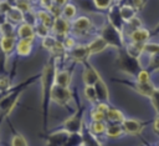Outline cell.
<instances>
[{"label": "cell", "instance_id": "cb8c5ba5", "mask_svg": "<svg viewBox=\"0 0 159 146\" xmlns=\"http://www.w3.org/2000/svg\"><path fill=\"white\" fill-rule=\"evenodd\" d=\"M119 12H120V16H122L124 24H128L130 20L137 17V10L133 6H130L129 4H124V5L119 6Z\"/></svg>", "mask_w": 159, "mask_h": 146}, {"label": "cell", "instance_id": "52a82bcc", "mask_svg": "<svg viewBox=\"0 0 159 146\" xmlns=\"http://www.w3.org/2000/svg\"><path fill=\"white\" fill-rule=\"evenodd\" d=\"M70 132H67L66 130L63 129H60V130H56L53 132H51L48 136H47V140H46V146H66L67 145V141L70 139Z\"/></svg>", "mask_w": 159, "mask_h": 146}, {"label": "cell", "instance_id": "7bdbcfd3", "mask_svg": "<svg viewBox=\"0 0 159 146\" xmlns=\"http://www.w3.org/2000/svg\"><path fill=\"white\" fill-rule=\"evenodd\" d=\"M62 44H63V46H65V49L67 50V51H70V50H72L75 46H76V41H75V39L72 37V36H66L65 39H63V41H62Z\"/></svg>", "mask_w": 159, "mask_h": 146}, {"label": "cell", "instance_id": "3957f363", "mask_svg": "<svg viewBox=\"0 0 159 146\" xmlns=\"http://www.w3.org/2000/svg\"><path fill=\"white\" fill-rule=\"evenodd\" d=\"M101 36L107 41V44H108L109 46L120 49V47L124 45L123 32H120L119 30H117V29H116L114 26H112L109 22L102 27Z\"/></svg>", "mask_w": 159, "mask_h": 146}, {"label": "cell", "instance_id": "f907efd6", "mask_svg": "<svg viewBox=\"0 0 159 146\" xmlns=\"http://www.w3.org/2000/svg\"><path fill=\"white\" fill-rule=\"evenodd\" d=\"M4 1H7L9 4H11V2H17V0H4Z\"/></svg>", "mask_w": 159, "mask_h": 146}, {"label": "cell", "instance_id": "681fc988", "mask_svg": "<svg viewBox=\"0 0 159 146\" xmlns=\"http://www.w3.org/2000/svg\"><path fill=\"white\" fill-rule=\"evenodd\" d=\"M67 1H68V0H53V4L57 5V6H60V7H62V6H65V5L68 4Z\"/></svg>", "mask_w": 159, "mask_h": 146}, {"label": "cell", "instance_id": "603a6c76", "mask_svg": "<svg viewBox=\"0 0 159 146\" xmlns=\"http://www.w3.org/2000/svg\"><path fill=\"white\" fill-rule=\"evenodd\" d=\"M133 89L138 92V94H140V95H143V96H147V97H152V95H153V92L155 91V87H154V85L152 84V82H147V84H140V82H134V85H133Z\"/></svg>", "mask_w": 159, "mask_h": 146}, {"label": "cell", "instance_id": "e575fe53", "mask_svg": "<svg viewBox=\"0 0 159 146\" xmlns=\"http://www.w3.org/2000/svg\"><path fill=\"white\" fill-rule=\"evenodd\" d=\"M148 67H149V70H150V71H154V72L159 71V52L149 56Z\"/></svg>", "mask_w": 159, "mask_h": 146}, {"label": "cell", "instance_id": "8fae6325", "mask_svg": "<svg viewBox=\"0 0 159 146\" xmlns=\"http://www.w3.org/2000/svg\"><path fill=\"white\" fill-rule=\"evenodd\" d=\"M99 79H101V75L98 74V71L93 66L86 64L83 74H82V81L84 86H94Z\"/></svg>", "mask_w": 159, "mask_h": 146}, {"label": "cell", "instance_id": "8992f818", "mask_svg": "<svg viewBox=\"0 0 159 146\" xmlns=\"http://www.w3.org/2000/svg\"><path fill=\"white\" fill-rule=\"evenodd\" d=\"M83 127H84V125H83V115L80 111L73 114L72 116L67 117L62 124V129L66 130L70 134H82Z\"/></svg>", "mask_w": 159, "mask_h": 146}, {"label": "cell", "instance_id": "ee69618b", "mask_svg": "<svg viewBox=\"0 0 159 146\" xmlns=\"http://www.w3.org/2000/svg\"><path fill=\"white\" fill-rule=\"evenodd\" d=\"M125 25L130 27V31H129V32H132V31H134V30H137V29L143 27V26H142V21H140V19H138V17H134L133 20H130V21H129L128 24H125Z\"/></svg>", "mask_w": 159, "mask_h": 146}, {"label": "cell", "instance_id": "4fadbf2b", "mask_svg": "<svg viewBox=\"0 0 159 146\" xmlns=\"http://www.w3.org/2000/svg\"><path fill=\"white\" fill-rule=\"evenodd\" d=\"M129 36V40L130 42H134V44H139V45H144L149 41L150 39V31L145 27H140V29H137L132 32L128 34Z\"/></svg>", "mask_w": 159, "mask_h": 146}, {"label": "cell", "instance_id": "2e32d148", "mask_svg": "<svg viewBox=\"0 0 159 146\" xmlns=\"http://www.w3.org/2000/svg\"><path fill=\"white\" fill-rule=\"evenodd\" d=\"M109 45L107 44V41L102 37V36H97L94 37L88 45V51H89V55H94V54H99L102 51H104Z\"/></svg>", "mask_w": 159, "mask_h": 146}, {"label": "cell", "instance_id": "484cf974", "mask_svg": "<svg viewBox=\"0 0 159 146\" xmlns=\"http://www.w3.org/2000/svg\"><path fill=\"white\" fill-rule=\"evenodd\" d=\"M6 19H7V21H11L12 24H20L21 25L25 21V14L21 10H19L16 6H12V9L7 12Z\"/></svg>", "mask_w": 159, "mask_h": 146}, {"label": "cell", "instance_id": "f5cc1de1", "mask_svg": "<svg viewBox=\"0 0 159 146\" xmlns=\"http://www.w3.org/2000/svg\"><path fill=\"white\" fill-rule=\"evenodd\" d=\"M112 1H113V2H114V4H118V2H119V1H120V0H112Z\"/></svg>", "mask_w": 159, "mask_h": 146}, {"label": "cell", "instance_id": "6da1fadb", "mask_svg": "<svg viewBox=\"0 0 159 146\" xmlns=\"http://www.w3.org/2000/svg\"><path fill=\"white\" fill-rule=\"evenodd\" d=\"M55 59L52 57L51 61H48L42 71V74L40 75V81H41V87H42V101H43V107H45V114L47 111V106L48 102L51 101L50 95H51V90L52 86L55 85V76H56V64H55Z\"/></svg>", "mask_w": 159, "mask_h": 146}, {"label": "cell", "instance_id": "d6986e66", "mask_svg": "<svg viewBox=\"0 0 159 146\" xmlns=\"http://www.w3.org/2000/svg\"><path fill=\"white\" fill-rule=\"evenodd\" d=\"M124 120H125V116L120 110L116 107H109L106 115V121H108L109 124H123Z\"/></svg>", "mask_w": 159, "mask_h": 146}, {"label": "cell", "instance_id": "5bb4252c", "mask_svg": "<svg viewBox=\"0 0 159 146\" xmlns=\"http://www.w3.org/2000/svg\"><path fill=\"white\" fill-rule=\"evenodd\" d=\"M68 56L77 62H86V60L91 56L87 45H76L72 50L68 51Z\"/></svg>", "mask_w": 159, "mask_h": 146}, {"label": "cell", "instance_id": "7c38bea8", "mask_svg": "<svg viewBox=\"0 0 159 146\" xmlns=\"http://www.w3.org/2000/svg\"><path fill=\"white\" fill-rule=\"evenodd\" d=\"M71 29V24L68 22V20H66L63 16H60V17H56L55 19V24H53V32L57 37H66L68 36V31Z\"/></svg>", "mask_w": 159, "mask_h": 146}, {"label": "cell", "instance_id": "d6a6232c", "mask_svg": "<svg viewBox=\"0 0 159 146\" xmlns=\"http://www.w3.org/2000/svg\"><path fill=\"white\" fill-rule=\"evenodd\" d=\"M57 42H58V40H57L55 36H51V35H48L47 37L42 39V46H43L46 50H48L50 52L53 50V47L57 45Z\"/></svg>", "mask_w": 159, "mask_h": 146}, {"label": "cell", "instance_id": "4dcf8cb0", "mask_svg": "<svg viewBox=\"0 0 159 146\" xmlns=\"http://www.w3.org/2000/svg\"><path fill=\"white\" fill-rule=\"evenodd\" d=\"M11 90V80L7 75H0V94H6Z\"/></svg>", "mask_w": 159, "mask_h": 146}, {"label": "cell", "instance_id": "83f0119b", "mask_svg": "<svg viewBox=\"0 0 159 146\" xmlns=\"http://www.w3.org/2000/svg\"><path fill=\"white\" fill-rule=\"evenodd\" d=\"M125 52L134 57V59H139L143 52V45H139V44H134V42H128L125 45Z\"/></svg>", "mask_w": 159, "mask_h": 146}, {"label": "cell", "instance_id": "c3c4849f", "mask_svg": "<svg viewBox=\"0 0 159 146\" xmlns=\"http://www.w3.org/2000/svg\"><path fill=\"white\" fill-rule=\"evenodd\" d=\"M153 130L159 135V115H157L153 121Z\"/></svg>", "mask_w": 159, "mask_h": 146}, {"label": "cell", "instance_id": "7dc6e473", "mask_svg": "<svg viewBox=\"0 0 159 146\" xmlns=\"http://www.w3.org/2000/svg\"><path fill=\"white\" fill-rule=\"evenodd\" d=\"M127 4H129L130 6H133L135 10H139V9H142L144 6L145 0H129Z\"/></svg>", "mask_w": 159, "mask_h": 146}, {"label": "cell", "instance_id": "7402d4cb", "mask_svg": "<svg viewBox=\"0 0 159 146\" xmlns=\"http://www.w3.org/2000/svg\"><path fill=\"white\" fill-rule=\"evenodd\" d=\"M87 129H88V131H89L93 136L98 137V136L106 135L107 124H106V121H91Z\"/></svg>", "mask_w": 159, "mask_h": 146}, {"label": "cell", "instance_id": "9c48e42d", "mask_svg": "<svg viewBox=\"0 0 159 146\" xmlns=\"http://www.w3.org/2000/svg\"><path fill=\"white\" fill-rule=\"evenodd\" d=\"M108 22L114 26L117 30H119L120 32H123L124 30V21L120 16V12H119V6L117 4L112 5L109 7V12H108Z\"/></svg>", "mask_w": 159, "mask_h": 146}, {"label": "cell", "instance_id": "f546056e", "mask_svg": "<svg viewBox=\"0 0 159 146\" xmlns=\"http://www.w3.org/2000/svg\"><path fill=\"white\" fill-rule=\"evenodd\" d=\"M77 14V9L73 4L68 2L67 5H65L62 7V16L66 19V20H72Z\"/></svg>", "mask_w": 159, "mask_h": 146}, {"label": "cell", "instance_id": "4316f807", "mask_svg": "<svg viewBox=\"0 0 159 146\" xmlns=\"http://www.w3.org/2000/svg\"><path fill=\"white\" fill-rule=\"evenodd\" d=\"M32 42L30 40H19L16 44V52L20 56H27L32 51Z\"/></svg>", "mask_w": 159, "mask_h": 146}, {"label": "cell", "instance_id": "d4e9b609", "mask_svg": "<svg viewBox=\"0 0 159 146\" xmlns=\"http://www.w3.org/2000/svg\"><path fill=\"white\" fill-rule=\"evenodd\" d=\"M124 132V129L122 124H107V130H106V136L109 139H117L120 137Z\"/></svg>", "mask_w": 159, "mask_h": 146}, {"label": "cell", "instance_id": "8d00e7d4", "mask_svg": "<svg viewBox=\"0 0 159 146\" xmlns=\"http://www.w3.org/2000/svg\"><path fill=\"white\" fill-rule=\"evenodd\" d=\"M137 82H140V84H147V82H152L150 81V74H149V70L147 69H142L138 74H137Z\"/></svg>", "mask_w": 159, "mask_h": 146}, {"label": "cell", "instance_id": "1f68e13d", "mask_svg": "<svg viewBox=\"0 0 159 146\" xmlns=\"http://www.w3.org/2000/svg\"><path fill=\"white\" fill-rule=\"evenodd\" d=\"M10 146H29V144H27V140L25 139L24 135H21V134H15V135L11 137Z\"/></svg>", "mask_w": 159, "mask_h": 146}, {"label": "cell", "instance_id": "f6af8a7d", "mask_svg": "<svg viewBox=\"0 0 159 146\" xmlns=\"http://www.w3.org/2000/svg\"><path fill=\"white\" fill-rule=\"evenodd\" d=\"M12 9L11 4H9L7 1H0V14L1 15H7V12Z\"/></svg>", "mask_w": 159, "mask_h": 146}, {"label": "cell", "instance_id": "74e56055", "mask_svg": "<svg viewBox=\"0 0 159 146\" xmlns=\"http://www.w3.org/2000/svg\"><path fill=\"white\" fill-rule=\"evenodd\" d=\"M89 117H91V121H106V115L98 111L94 106L89 111Z\"/></svg>", "mask_w": 159, "mask_h": 146}, {"label": "cell", "instance_id": "ffe728a7", "mask_svg": "<svg viewBox=\"0 0 159 146\" xmlns=\"http://www.w3.org/2000/svg\"><path fill=\"white\" fill-rule=\"evenodd\" d=\"M16 40H15V36H1L0 39V47H1V51L6 55L11 54L14 49H16Z\"/></svg>", "mask_w": 159, "mask_h": 146}, {"label": "cell", "instance_id": "5b68a950", "mask_svg": "<svg viewBox=\"0 0 159 146\" xmlns=\"http://www.w3.org/2000/svg\"><path fill=\"white\" fill-rule=\"evenodd\" d=\"M50 99H51V101H53L55 104H57L60 106H67L72 99V92H71L70 87H62V86H58L55 84L52 86Z\"/></svg>", "mask_w": 159, "mask_h": 146}, {"label": "cell", "instance_id": "836d02e7", "mask_svg": "<svg viewBox=\"0 0 159 146\" xmlns=\"http://www.w3.org/2000/svg\"><path fill=\"white\" fill-rule=\"evenodd\" d=\"M143 52H147L149 56L150 55H154V54H158L159 52V44L158 42H150V41H148L147 44L143 45Z\"/></svg>", "mask_w": 159, "mask_h": 146}, {"label": "cell", "instance_id": "f1b7e54d", "mask_svg": "<svg viewBox=\"0 0 159 146\" xmlns=\"http://www.w3.org/2000/svg\"><path fill=\"white\" fill-rule=\"evenodd\" d=\"M83 95H84L86 100H87L88 102H91L92 105H96V104L98 102L94 86H84V89H83Z\"/></svg>", "mask_w": 159, "mask_h": 146}, {"label": "cell", "instance_id": "db71d44e", "mask_svg": "<svg viewBox=\"0 0 159 146\" xmlns=\"http://www.w3.org/2000/svg\"><path fill=\"white\" fill-rule=\"evenodd\" d=\"M83 146H84V145H83Z\"/></svg>", "mask_w": 159, "mask_h": 146}, {"label": "cell", "instance_id": "60d3db41", "mask_svg": "<svg viewBox=\"0 0 159 146\" xmlns=\"http://www.w3.org/2000/svg\"><path fill=\"white\" fill-rule=\"evenodd\" d=\"M93 4L99 10H107L112 6L113 1L112 0H93Z\"/></svg>", "mask_w": 159, "mask_h": 146}, {"label": "cell", "instance_id": "7a4b0ae2", "mask_svg": "<svg viewBox=\"0 0 159 146\" xmlns=\"http://www.w3.org/2000/svg\"><path fill=\"white\" fill-rule=\"evenodd\" d=\"M24 89H25V85L19 86L16 89H11L9 92H6L0 99V119L7 116L12 111V109L17 104V100H19V97H20V95H21Z\"/></svg>", "mask_w": 159, "mask_h": 146}, {"label": "cell", "instance_id": "ac0fdd59", "mask_svg": "<svg viewBox=\"0 0 159 146\" xmlns=\"http://www.w3.org/2000/svg\"><path fill=\"white\" fill-rule=\"evenodd\" d=\"M71 72L68 70H57L55 76V84L62 87H70L71 85Z\"/></svg>", "mask_w": 159, "mask_h": 146}, {"label": "cell", "instance_id": "30bf717a", "mask_svg": "<svg viewBox=\"0 0 159 146\" xmlns=\"http://www.w3.org/2000/svg\"><path fill=\"white\" fill-rule=\"evenodd\" d=\"M122 126L127 135L134 136V135H139L143 131L145 124H143L142 121H139L137 119H125L124 122L122 124Z\"/></svg>", "mask_w": 159, "mask_h": 146}, {"label": "cell", "instance_id": "277c9868", "mask_svg": "<svg viewBox=\"0 0 159 146\" xmlns=\"http://www.w3.org/2000/svg\"><path fill=\"white\" fill-rule=\"evenodd\" d=\"M118 65H119V69L123 72L129 74V75H135L137 76V74L142 70L140 69L139 59H134V57L129 56L127 52L119 55V57H118Z\"/></svg>", "mask_w": 159, "mask_h": 146}, {"label": "cell", "instance_id": "9a60e30c", "mask_svg": "<svg viewBox=\"0 0 159 146\" xmlns=\"http://www.w3.org/2000/svg\"><path fill=\"white\" fill-rule=\"evenodd\" d=\"M17 36L20 37V40H30V41H34L35 39V27L27 22H22L19 27H17Z\"/></svg>", "mask_w": 159, "mask_h": 146}, {"label": "cell", "instance_id": "816d5d0a", "mask_svg": "<svg viewBox=\"0 0 159 146\" xmlns=\"http://www.w3.org/2000/svg\"><path fill=\"white\" fill-rule=\"evenodd\" d=\"M155 31H159V24L155 26Z\"/></svg>", "mask_w": 159, "mask_h": 146}, {"label": "cell", "instance_id": "44dd1931", "mask_svg": "<svg viewBox=\"0 0 159 146\" xmlns=\"http://www.w3.org/2000/svg\"><path fill=\"white\" fill-rule=\"evenodd\" d=\"M36 17H37V21H40V24L45 25L47 29H52L53 27V24H55V19L50 11L47 10H40L36 12Z\"/></svg>", "mask_w": 159, "mask_h": 146}, {"label": "cell", "instance_id": "bcb514c9", "mask_svg": "<svg viewBox=\"0 0 159 146\" xmlns=\"http://www.w3.org/2000/svg\"><path fill=\"white\" fill-rule=\"evenodd\" d=\"M48 11H50V14H51L53 17H60V16H62V9H61L60 6H57V5H55V4H52V6L48 9Z\"/></svg>", "mask_w": 159, "mask_h": 146}, {"label": "cell", "instance_id": "d590c367", "mask_svg": "<svg viewBox=\"0 0 159 146\" xmlns=\"http://www.w3.org/2000/svg\"><path fill=\"white\" fill-rule=\"evenodd\" d=\"M0 32L2 36H14V25L10 21H5L0 25Z\"/></svg>", "mask_w": 159, "mask_h": 146}, {"label": "cell", "instance_id": "ba28073f", "mask_svg": "<svg viewBox=\"0 0 159 146\" xmlns=\"http://www.w3.org/2000/svg\"><path fill=\"white\" fill-rule=\"evenodd\" d=\"M91 27H92V21H91V19H88L87 16L76 17V19L71 22V29H72L73 32L77 34V35H84V34H87Z\"/></svg>", "mask_w": 159, "mask_h": 146}, {"label": "cell", "instance_id": "b9f144b4", "mask_svg": "<svg viewBox=\"0 0 159 146\" xmlns=\"http://www.w3.org/2000/svg\"><path fill=\"white\" fill-rule=\"evenodd\" d=\"M150 101H152V105H153L157 115H159V89H155V91L153 92V95L150 97Z\"/></svg>", "mask_w": 159, "mask_h": 146}, {"label": "cell", "instance_id": "ab89813d", "mask_svg": "<svg viewBox=\"0 0 159 146\" xmlns=\"http://www.w3.org/2000/svg\"><path fill=\"white\" fill-rule=\"evenodd\" d=\"M19 10H21L24 14H29L31 12V4L29 0H17L16 5H15Z\"/></svg>", "mask_w": 159, "mask_h": 146}, {"label": "cell", "instance_id": "e0dca14e", "mask_svg": "<svg viewBox=\"0 0 159 146\" xmlns=\"http://www.w3.org/2000/svg\"><path fill=\"white\" fill-rule=\"evenodd\" d=\"M94 89H96L98 102H107L108 104V101H109V91H108V87H107L106 82L102 80V77L97 81V84L94 85Z\"/></svg>", "mask_w": 159, "mask_h": 146}, {"label": "cell", "instance_id": "f35d334b", "mask_svg": "<svg viewBox=\"0 0 159 146\" xmlns=\"http://www.w3.org/2000/svg\"><path fill=\"white\" fill-rule=\"evenodd\" d=\"M35 32H36V35H37V36H40V37H42V39H45V37H47V36L50 35V29H47L45 25H42V24L37 22V25L35 26Z\"/></svg>", "mask_w": 159, "mask_h": 146}]
</instances>
